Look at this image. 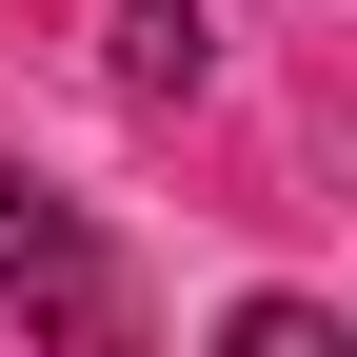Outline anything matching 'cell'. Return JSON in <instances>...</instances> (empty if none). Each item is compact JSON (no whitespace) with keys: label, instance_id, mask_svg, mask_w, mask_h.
<instances>
[{"label":"cell","instance_id":"6da1fadb","mask_svg":"<svg viewBox=\"0 0 357 357\" xmlns=\"http://www.w3.org/2000/svg\"><path fill=\"white\" fill-rule=\"evenodd\" d=\"M0 298H20V318H60V337H119V278H100V238H79V218L40 199L20 159H0Z\"/></svg>","mask_w":357,"mask_h":357},{"label":"cell","instance_id":"7a4b0ae2","mask_svg":"<svg viewBox=\"0 0 357 357\" xmlns=\"http://www.w3.org/2000/svg\"><path fill=\"white\" fill-rule=\"evenodd\" d=\"M199 0H119V79H139V100H199Z\"/></svg>","mask_w":357,"mask_h":357}]
</instances>
